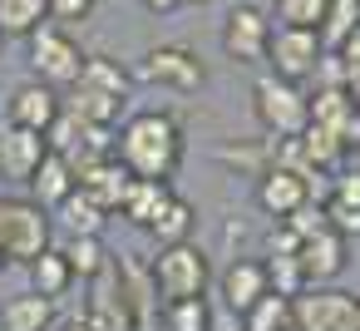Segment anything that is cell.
Returning <instances> with one entry per match:
<instances>
[{
    "mask_svg": "<svg viewBox=\"0 0 360 331\" xmlns=\"http://www.w3.org/2000/svg\"><path fill=\"white\" fill-rule=\"evenodd\" d=\"M163 321H168V331H212L207 296H183V301H168V306H163Z\"/></svg>",
    "mask_w": 360,
    "mask_h": 331,
    "instance_id": "29",
    "label": "cell"
},
{
    "mask_svg": "<svg viewBox=\"0 0 360 331\" xmlns=\"http://www.w3.org/2000/svg\"><path fill=\"white\" fill-rule=\"evenodd\" d=\"M89 331H134V311H129V296H94L89 311L79 316Z\"/></svg>",
    "mask_w": 360,
    "mask_h": 331,
    "instance_id": "28",
    "label": "cell"
},
{
    "mask_svg": "<svg viewBox=\"0 0 360 331\" xmlns=\"http://www.w3.org/2000/svg\"><path fill=\"white\" fill-rule=\"evenodd\" d=\"M75 188H79L84 198H94L104 213H119L124 198H129V188H134V173L109 154V158H94V163L75 168Z\"/></svg>",
    "mask_w": 360,
    "mask_h": 331,
    "instance_id": "9",
    "label": "cell"
},
{
    "mask_svg": "<svg viewBox=\"0 0 360 331\" xmlns=\"http://www.w3.org/2000/svg\"><path fill=\"white\" fill-rule=\"evenodd\" d=\"M0 272H6V257H0Z\"/></svg>",
    "mask_w": 360,
    "mask_h": 331,
    "instance_id": "39",
    "label": "cell"
},
{
    "mask_svg": "<svg viewBox=\"0 0 360 331\" xmlns=\"http://www.w3.org/2000/svg\"><path fill=\"white\" fill-rule=\"evenodd\" d=\"M50 218H60V227H65L70 237H99V232H104V218H109V213H104V208H99L94 198H84V193L75 188V193H70V198H65V203H60V208H55Z\"/></svg>",
    "mask_w": 360,
    "mask_h": 331,
    "instance_id": "20",
    "label": "cell"
},
{
    "mask_svg": "<svg viewBox=\"0 0 360 331\" xmlns=\"http://www.w3.org/2000/svg\"><path fill=\"white\" fill-rule=\"evenodd\" d=\"M30 65H35V80L50 85V89H70L84 70V50L75 45L70 30L60 25H40L30 35Z\"/></svg>",
    "mask_w": 360,
    "mask_h": 331,
    "instance_id": "5",
    "label": "cell"
},
{
    "mask_svg": "<svg viewBox=\"0 0 360 331\" xmlns=\"http://www.w3.org/2000/svg\"><path fill=\"white\" fill-rule=\"evenodd\" d=\"M281 223L296 232V242H306V237H316V232H326V227H330V223H326V208H321L316 198H311V203H301V208H296L291 218H281Z\"/></svg>",
    "mask_w": 360,
    "mask_h": 331,
    "instance_id": "32",
    "label": "cell"
},
{
    "mask_svg": "<svg viewBox=\"0 0 360 331\" xmlns=\"http://www.w3.org/2000/svg\"><path fill=\"white\" fill-rule=\"evenodd\" d=\"M75 85H89V89H104V94L129 99L134 75H129L119 60H109V55H84V70H79V80H75Z\"/></svg>",
    "mask_w": 360,
    "mask_h": 331,
    "instance_id": "25",
    "label": "cell"
},
{
    "mask_svg": "<svg viewBox=\"0 0 360 331\" xmlns=\"http://www.w3.org/2000/svg\"><path fill=\"white\" fill-rule=\"evenodd\" d=\"M30 292H40V296H50V301H60L70 287H75V272H70V262H65V252L60 247H45L35 262H30Z\"/></svg>",
    "mask_w": 360,
    "mask_h": 331,
    "instance_id": "22",
    "label": "cell"
},
{
    "mask_svg": "<svg viewBox=\"0 0 360 331\" xmlns=\"http://www.w3.org/2000/svg\"><path fill=\"white\" fill-rule=\"evenodd\" d=\"M266 40H271V20L257 6H237L222 25V50L237 65H262L266 60Z\"/></svg>",
    "mask_w": 360,
    "mask_h": 331,
    "instance_id": "8",
    "label": "cell"
},
{
    "mask_svg": "<svg viewBox=\"0 0 360 331\" xmlns=\"http://www.w3.org/2000/svg\"><path fill=\"white\" fill-rule=\"evenodd\" d=\"M271 287H266V267L257 262V257H237L227 272H222V301H227V311H247L257 296H266Z\"/></svg>",
    "mask_w": 360,
    "mask_h": 331,
    "instance_id": "16",
    "label": "cell"
},
{
    "mask_svg": "<svg viewBox=\"0 0 360 331\" xmlns=\"http://www.w3.org/2000/svg\"><path fill=\"white\" fill-rule=\"evenodd\" d=\"M252 109L271 139H296L311 124V94L291 80H276V75H262L252 85Z\"/></svg>",
    "mask_w": 360,
    "mask_h": 331,
    "instance_id": "3",
    "label": "cell"
},
{
    "mask_svg": "<svg viewBox=\"0 0 360 331\" xmlns=\"http://www.w3.org/2000/svg\"><path fill=\"white\" fill-rule=\"evenodd\" d=\"M301 203H311V183L301 178V173H291V168H266V173H257V208L271 218V223H281V218H291ZM321 203V198H316Z\"/></svg>",
    "mask_w": 360,
    "mask_h": 331,
    "instance_id": "10",
    "label": "cell"
},
{
    "mask_svg": "<svg viewBox=\"0 0 360 331\" xmlns=\"http://www.w3.org/2000/svg\"><path fill=\"white\" fill-rule=\"evenodd\" d=\"M355 119V104H350V89H316L311 94V124L335 134L345 144V124Z\"/></svg>",
    "mask_w": 360,
    "mask_h": 331,
    "instance_id": "21",
    "label": "cell"
},
{
    "mask_svg": "<svg viewBox=\"0 0 360 331\" xmlns=\"http://www.w3.org/2000/svg\"><path fill=\"white\" fill-rule=\"evenodd\" d=\"M262 267H266V287H271L276 296H301V292L311 287L296 257H271V262H262Z\"/></svg>",
    "mask_w": 360,
    "mask_h": 331,
    "instance_id": "30",
    "label": "cell"
},
{
    "mask_svg": "<svg viewBox=\"0 0 360 331\" xmlns=\"http://www.w3.org/2000/svg\"><path fill=\"white\" fill-rule=\"evenodd\" d=\"M291 311H296V331H360L355 292L340 287H306L301 296H291Z\"/></svg>",
    "mask_w": 360,
    "mask_h": 331,
    "instance_id": "6",
    "label": "cell"
},
{
    "mask_svg": "<svg viewBox=\"0 0 360 331\" xmlns=\"http://www.w3.org/2000/svg\"><path fill=\"white\" fill-rule=\"evenodd\" d=\"M0 40H6V35H0Z\"/></svg>",
    "mask_w": 360,
    "mask_h": 331,
    "instance_id": "41",
    "label": "cell"
},
{
    "mask_svg": "<svg viewBox=\"0 0 360 331\" xmlns=\"http://www.w3.org/2000/svg\"><path fill=\"white\" fill-rule=\"evenodd\" d=\"M198 6H207V0H198Z\"/></svg>",
    "mask_w": 360,
    "mask_h": 331,
    "instance_id": "40",
    "label": "cell"
},
{
    "mask_svg": "<svg viewBox=\"0 0 360 331\" xmlns=\"http://www.w3.org/2000/svg\"><path fill=\"white\" fill-rule=\"evenodd\" d=\"M139 75L153 80V85H168V89H198V85H202V65H198V55L183 50V45H158V50H148L143 65H139Z\"/></svg>",
    "mask_w": 360,
    "mask_h": 331,
    "instance_id": "13",
    "label": "cell"
},
{
    "mask_svg": "<svg viewBox=\"0 0 360 331\" xmlns=\"http://www.w3.org/2000/svg\"><path fill=\"white\" fill-rule=\"evenodd\" d=\"M30 203H40L45 213H55L70 193H75V168H70V158H60V154H45L40 158V168L30 173Z\"/></svg>",
    "mask_w": 360,
    "mask_h": 331,
    "instance_id": "15",
    "label": "cell"
},
{
    "mask_svg": "<svg viewBox=\"0 0 360 331\" xmlns=\"http://www.w3.org/2000/svg\"><path fill=\"white\" fill-rule=\"evenodd\" d=\"M355 326H360V296H355Z\"/></svg>",
    "mask_w": 360,
    "mask_h": 331,
    "instance_id": "38",
    "label": "cell"
},
{
    "mask_svg": "<svg viewBox=\"0 0 360 331\" xmlns=\"http://www.w3.org/2000/svg\"><path fill=\"white\" fill-rule=\"evenodd\" d=\"M60 94L50 89V85H40V80H25V85H15V94H11V104H6V124H15V129H30V134H45L55 119H60Z\"/></svg>",
    "mask_w": 360,
    "mask_h": 331,
    "instance_id": "11",
    "label": "cell"
},
{
    "mask_svg": "<svg viewBox=\"0 0 360 331\" xmlns=\"http://www.w3.org/2000/svg\"><path fill=\"white\" fill-rule=\"evenodd\" d=\"M183 0H143V11H153V15H168V11H178Z\"/></svg>",
    "mask_w": 360,
    "mask_h": 331,
    "instance_id": "35",
    "label": "cell"
},
{
    "mask_svg": "<svg viewBox=\"0 0 360 331\" xmlns=\"http://www.w3.org/2000/svg\"><path fill=\"white\" fill-rule=\"evenodd\" d=\"M316 60H321V35H316V30H296V25L271 30V40H266V65H271L276 80L306 85L311 70H316Z\"/></svg>",
    "mask_w": 360,
    "mask_h": 331,
    "instance_id": "7",
    "label": "cell"
},
{
    "mask_svg": "<svg viewBox=\"0 0 360 331\" xmlns=\"http://www.w3.org/2000/svg\"><path fill=\"white\" fill-rule=\"evenodd\" d=\"M60 252H65V262H70L75 282H94V277H104V272H109V252H104V242H99V237H70Z\"/></svg>",
    "mask_w": 360,
    "mask_h": 331,
    "instance_id": "26",
    "label": "cell"
},
{
    "mask_svg": "<svg viewBox=\"0 0 360 331\" xmlns=\"http://www.w3.org/2000/svg\"><path fill=\"white\" fill-rule=\"evenodd\" d=\"M40 25H50L45 0H0V35H35Z\"/></svg>",
    "mask_w": 360,
    "mask_h": 331,
    "instance_id": "27",
    "label": "cell"
},
{
    "mask_svg": "<svg viewBox=\"0 0 360 331\" xmlns=\"http://www.w3.org/2000/svg\"><path fill=\"white\" fill-rule=\"evenodd\" d=\"M326 15V0H276V20L296 30H316Z\"/></svg>",
    "mask_w": 360,
    "mask_h": 331,
    "instance_id": "31",
    "label": "cell"
},
{
    "mask_svg": "<svg viewBox=\"0 0 360 331\" xmlns=\"http://www.w3.org/2000/svg\"><path fill=\"white\" fill-rule=\"evenodd\" d=\"M55 326V301L40 292H20L0 306V331H50Z\"/></svg>",
    "mask_w": 360,
    "mask_h": 331,
    "instance_id": "17",
    "label": "cell"
},
{
    "mask_svg": "<svg viewBox=\"0 0 360 331\" xmlns=\"http://www.w3.org/2000/svg\"><path fill=\"white\" fill-rule=\"evenodd\" d=\"M50 232H55V218L30 203V198H0V257L6 262H35L45 247H50Z\"/></svg>",
    "mask_w": 360,
    "mask_h": 331,
    "instance_id": "2",
    "label": "cell"
},
{
    "mask_svg": "<svg viewBox=\"0 0 360 331\" xmlns=\"http://www.w3.org/2000/svg\"><path fill=\"white\" fill-rule=\"evenodd\" d=\"M45 11H50V25L70 30V25H79V20L94 15V0H45Z\"/></svg>",
    "mask_w": 360,
    "mask_h": 331,
    "instance_id": "33",
    "label": "cell"
},
{
    "mask_svg": "<svg viewBox=\"0 0 360 331\" xmlns=\"http://www.w3.org/2000/svg\"><path fill=\"white\" fill-rule=\"evenodd\" d=\"M207 252L193 247V242H173V247H158L153 257V287L163 292V301H183V296H202L207 292Z\"/></svg>",
    "mask_w": 360,
    "mask_h": 331,
    "instance_id": "4",
    "label": "cell"
},
{
    "mask_svg": "<svg viewBox=\"0 0 360 331\" xmlns=\"http://www.w3.org/2000/svg\"><path fill=\"white\" fill-rule=\"evenodd\" d=\"M124 104L119 94H104V89H89V85H70V114L84 119V124H99V129H114L124 119Z\"/></svg>",
    "mask_w": 360,
    "mask_h": 331,
    "instance_id": "18",
    "label": "cell"
},
{
    "mask_svg": "<svg viewBox=\"0 0 360 331\" xmlns=\"http://www.w3.org/2000/svg\"><path fill=\"white\" fill-rule=\"evenodd\" d=\"M50 331H89L84 321H65V326H50Z\"/></svg>",
    "mask_w": 360,
    "mask_h": 331,
    "instance_id": "37",
    "label": "cell"
},
{
    "mask_svg": "<svg viewBox=\"0 0 360 331\" xmlns=\"http://www.w3.org/2000/svg\"><path fill=\"white\" fill-rule=\"evenodd\" d=\"M335 55H340V65H345V75L355 80V75H360V25H355V30H350V35L340 40V50H335Z\"/></svg>",
    "mask_w": 360,
    "mask_h": 331,
    "instance_id": "34",
    "label": "cell"
},
{
    "mask_svg": "<svg viewBox=\"0 0 360 331\" xmlns=\"http://www.w3.org/2000/svg\"><path fill=\"white\" fill-rule=\"evenodd\" d=\"M345 89H350V104H355V114H360V75H355V80H350Z\"/></svg>",
    "mask_w": 360,
    "mask_h": 331,
    "instance_id": "36",
    "label": "cell"
},
{
    "mask_svg": "<svg viewBox=\"0 0 360 331\" xmlns=\"http://www.w3.org/2000/svg\"><path fill=\"white\" fill-rule=\"evenodd\" d=\"M114 158L134 178L173 183L178 163H183V129H178V119L158 114V109H143V114L124 119V129L114 134Z\"/></svg>",
    "mask_w": 360,
    "mask_h": 331,
    "instance_id": "1",
    "label": "cell"
},
{
    "mask_svg": "<svg viewBox=\"0 0 360 331\" xmlns=\"http://www.w3.org/2000/svg\"><path fill=\"white\" fill-rule=\"evenodd\" d=\"M345 252H350V242L326 227V232H316V237H306V242L296 247V262H301V272H306L311 287H330V282L345 272Z\"/></svg>",
    "mask_w": 360,
    "mask_h": 331,
    "instance_id": "14",
    "label": "cell"
},
{
    "mask_svg": "<svg viewBox=\"0 0 360 331\" xmlns=\"http://www.w3.org/2000/svg\"><path fill=\"white\" fill-rule=\"evenodd\" d=\"M242 331H296V311H291V296H257L247 311H242Z\"/></svg>",
    "mask_w": 360,
    "mask_h": 331,
    "instance_id": "24",
    "label": "cell"
},
{
    "mask_svg": "<svg viewBox=\"0 0 360 331\" xmlns=\"http://www.w3.org/2000/svg\"><path fill=\"white\" fill-rule=\"evenodd\" d=\"M173 198V183H158V178H134V188H129V198H124V218L134 223V227H148L158 213H163V203Z\"/></svg>",
    "mask_w": 360,
    "mask_h": 331,
    "instance_id": "19",
    "label": "cell"
},
{
    "mask_svg": "<svg viewBox=\"0 0 360 331\" xmlns=\"http://www.w3.org/2000/svg\"><path fill=\"white\" fill-rule=\"evenodd\" d=\"M45 154H50V149H45V134L15 129V124L0 129V178H6V183H20V188H25Z\"/></svg>",
    "mask_w": 360,
    "mask_h": 331,
    "instance_id": "12",
    "label": "cell"
},
{
    "mask_svg": "<svg viewBox=\"0 0 360 331\" xmlns=\"http://www.w3.org/2000/svg\"><path fill=\"white\" fill-rule=\"evenodd\" d=\"M193 223H198L193 203H183V198L173 193V198L163 203V213L148 223V232H153L158 247H173V242H193Z\"/></svg>",
    "mask_w": 360,
    "mask_h": 331,
    "instance_id": "23",
    "label": "cell"
}]
</instances>
